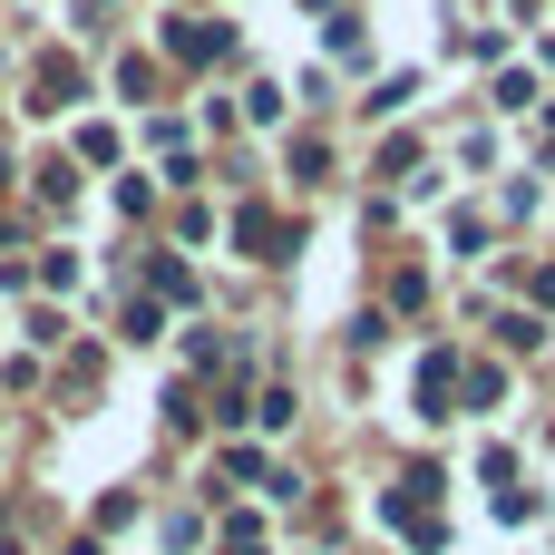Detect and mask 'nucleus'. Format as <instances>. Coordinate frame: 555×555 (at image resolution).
<instances>
[{
	"instance_id": "f257e3e1",
	"label": "nucleus",
	"mask_w": 555,
	"mask_h": 555,
	"mask_svg": "<svg viewBox=\"0 0 555 555\" xmlns=\"http://www.w3.org/2000/svg\"><path fill=\"white\" fill-rule=\"evenodd\" d=\"M166 49H176V59H224L234 39H224L215 20H166Z\"/></svg>"
},
{
	"instance_id": "f03ea898",
	"label": "nucleus",
	"mask_w": 555,
	"mask_h": 555,
	"mask_svg": "<svg viewBox=\"0 0 555 555\" xmlns=\"http://www.w3.org/2000/svg\"><path fill=\"white\" fill-rule=\"evenodd\" d=\"M29 78H39V98H29V107H68V98H78V68H68L59 49H49V59L29 68Z\"/></svg>"
}]
</instances>
